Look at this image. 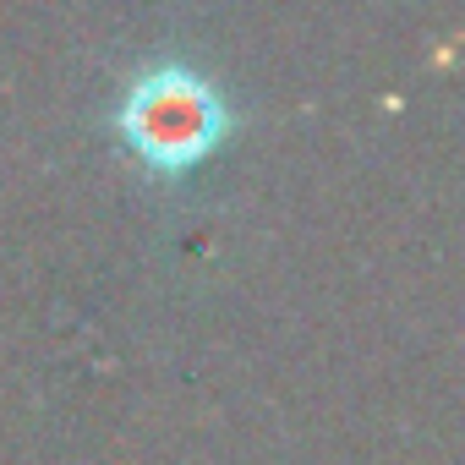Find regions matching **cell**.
<instances>
[{
  "instance_id": "1",
  "label": "cell",
  "mask_w": 465,
  "mask_h": 465,
  "mask_svg": "<svg viewBox=\"0 0 465 465\" xmlns=\"http://www.w3.org/2000/svg\"><path fill=\"white\" fill-rule=\"evenodd\" d=\"M115 126L143 164L186 170L224 137V99L186 66H148L126 88Z\"/></svg>"
}]
</instances>
